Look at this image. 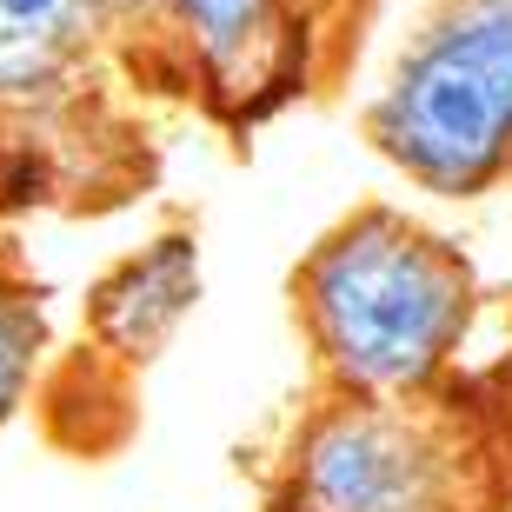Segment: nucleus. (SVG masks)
I'll return each instance as SVG.
<instances>
[{
    "label": "nucleus",
    "instance_id": "nucleus-2",
    "mask_svg": "<svg viewBox=\"0 0 512 512\" xmlns=\"http://www.w3.org/2000/svg\"><path fill=\"white\" fill-rule=\"evenodd\" d=\"M373 140L406 180L473 200L512 167V0H473L399 60Z\"/></svg>",
    "mask_w": 512,
    "mask_h": 512
},
{
    "label": "nucleus",
    "instance_id": "nucleus-5",
    "mask_svg": "<svg viewBox=\"0 0 512 512\" xmlns=\"http://www.w3.org/2000/svg\"><path fill=\"white\" fill-rule=\"evenodd\" d=\"M87 0H0V100L54 94L87 47Z\"/></svg>",
    "mask_w": 512,
    "mask_h": 512
},
{
    "label": "nucleus",
    "instance_id": "nucleus-7",
    "mask_svg": "<svg viewBox=\"0 0 512 512\" xmlns=\"http://www.w3.org/2000/svg\"><path fill=\"white\" fill-rule=\"evenodd\" d=\"M40 346H47V326H40V306L27 286H0V419H14L34 393L40 373Z\"/></svg>",
    "mask_w": 512,
    "mask_h": 512
},
{
    "label": "nucleus",
    "instance_id": "nucleus-8",
    "mask_svg": "<svg viewBox=\"0 0 512 512\" xmlns=\"http://www.w3.org/2000/svg\"><path fill=\"white\" fill-rule=\"evenodd\" d=\"M94 7V20H120V14H147L153 0H87Z\"/></svg>",
    "mask_w": 512,
    "mask_h": 512
},
{
    "label": "nucleus",
    "instance_id": "nucleus-1",
    "mask_svg": "<svg viewBox=\"0 0 512 512\" xmlns=\"http://www.w3.org/2000/svg\"><path fill=\"white\" fill-rule=\"evenodd\" d=\"M300 320L340 399H399L433 380L473 313V273L399 207H360L306 253Z\"/></svg>",
    "mask_w": 512,
    "mask_h": 512
},
{
    "label": "nucleus",
    "instance_id": "nucleus-6",
    "mask_svg": "<svg viewBox=\"0 0 512 512\" xmlns=\"http://www.w3.org/2000/svg\"><path fill=\"white\" fill-rule=\"evenodd\" d=\"M167 7L180 20V34H187L193 67L213 87L240 80L273 40V0H167Z\"/></svg>",
    "mask_w": 512,
    "mask_h": 512
},
{
    "label": "nucleus",
    "instance_id": "nucleus-4",
    "mask_svg": "<svg viewBox=\"0 0 512 512\" xmlns=\"http://www.w3.org/2000/svg\"><path fill=\"white\" fill-rule=\"evenodd\" d=\"M193 300H200V240L193 233H160L153 247L127 253L94 286V306H87L94 346L127 366H147L180 333Z\"/></svg>",
    "mask_w": 512,
    "mask_h": 512
},
{
    "label": "nucleus",
    "instance_id": "nucleus-3",
    "mask_svg": "<svg viewBox=\"0 0 512 512\" xmlns=\"http://www.w3.org/2000/svg\"><path fill=\"white\" fill-rule=\"evenodd\" d=\"M459 446L399 399H340L293 453L286 512H459Z\"/></svg>",
    "mask_w": 512,
    "mask_h": 512
}]
</instances>
